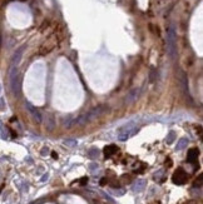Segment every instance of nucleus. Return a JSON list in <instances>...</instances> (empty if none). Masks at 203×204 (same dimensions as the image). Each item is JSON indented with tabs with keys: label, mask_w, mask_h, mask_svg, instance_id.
Returning a JSON list of instances; mask_svg holds the SVG:
<instances>
[{
	"label": "nucleus",
	"mask_w": 203,
	"mask_h": 204,
	"mask_svg": "<svg viewBox=\"0 0 203 204\" xmlns=\"http://www.w3.org/2000/svg\"><path fill=\"white\" fill-rule=\"evenodd\" d=\"M108 110H109L108 105H100V107L93 108L92 110H89L88 113L73 119L72 120V126L73 125H84V124H87V123H89L92 120H94V119L99 118L100 115H103L105 112H108Z\"/></svg>",
	"instance_id": "nucleus-1"
},
{
	"label": "nucleus",
	"mask_w": 203,
	"mask_h": 204,
	"mask_svg": "<svg viewBox=\"0 0 203 204\" xmlns=\"http://www.w3.org/2000/svg\"><path fill=\"white\" fill-rule=\"evenodd\" d=\"M139 130V128L135 126L134 122H129L128 124L123 125L122 128L118 129V139L121 142H125L127 139H129L130 137H133L134 134H137Z\"/></svg>",
	"instance_id": "nucleus-2"
},
{
	"label": "nucleus",
	"mask_w": 203,
	"mask_h": 204,
	"mask_svg": "<svg viewBox=\"0 0 203 204\" xmlns=\"http://www.w3.org/2000/svg\"><path fill=\"white\" fill-rule=\"evenodd\" d=\"M167 52L172 59L176 58V31L173 27L169 28L167 33Z\"/></svg>",
	"instance_id": "nucleus-3"
},
{
	"label": "nucleus",
	"mask_w": 203,
	"mask_h": 204,
	"mask_svg": "<svg viewBox=\"0 0 203 204\" xmlns=\"http://www.w3.org/2000/svg\"><path fill=\"white\" fill-rule=\"evenodd\" d=\"M187 178H188L187 173H185L182 168H179V169H177V171L174 172V174L172 177V180L177 185H182V184H184L185 182H187Z\"/></svg>",
	"instance_id": "nucleus-4"
},
{
	"label": "nucleus",
	"mask_w": 203,
	"mask_h": 204,
	"mask_svg": "<svg viewBox=\"0 0 203 204\" xmlns=\"http://www.w3.org/2000/svg\"><path fill=\"white\" fill-rule=\"evenodd\" d=\"M140 91H142V88H134V89H132V90L128 93V94H127V97H125V99H124V103H125V104H132L134 100L138 99Z\"/></svg>",
	"instance_id": "nucleus-5"
},
{
	"label": "nucleus",
	"mask_w": 203,
	"mask_h": 204,
	"mask_svg": "<svg viewBox=\"0 0 203 204\" xmlns=\"http://www.w3.org/2000/svg\"><path fill=\"white\" fill-rule=\"evenodd\" d=\"M25 107H27V109L29 110V113L31 114V116L35 119V122L37 123H41V119H43V118H41V114H40L39 110L37 108H34L30 103H25Z\"/></svg>",
	"instance_id": "nucleus-6"
},
{
	"label": "nucleus",
	"mask_w": 203,
	"mask_h": 204,
	"mask_svg": "<svg viewBox=\"0 0 203 204\" xmlns=\"http://www.w3.org/2000/svg\"><path fill=\"white\" fill-rule=\"evenodd\" d=\"M146 186H147V182L144 179H137V180L134 182L132 189H133L134 193H140V192L144 190Z\"/></svg>",
	"instance_id": "nucleus-7"
},
{
	"label": "nucleus",
	"mask_w": 203,
	"mask_h": 204,
	"mask_svg": "<svg viewBox=\"0 0 203 204\" xmlns=\"http://www.w3.org/2000/svg\"><path fill=\"white\" fill-rule=\"evenodd\" d=\"M24 49H25V46H21V48H19V49L15 52V54H14V56H13V60H11V68H13V66H16V65L19 64Z\"/></svg>",
	"instance_id": "nucleus-8"
},
{
	"label": "nucleus",
	"mask_w": 203,
	"mask_h": 204,
	"mask_svg": "<svg viewBox=\"0 0 203 204\" xmlns=\"http://www.w3.org/2000/svg\"><path fill=\"white\" fill-rule=\"evenodd\" d=\"M198 154H199L198 149H196V148L189 149L188 150V155H187V161L188 163H194V161L197 160V158H198Z\"/></svg>",
	"instance_id": "nucleus-9"
},
{
	"label": "nucleus",
	"mask_w": 203,
	"mask_h": 204,
	"mask_svg": "<svg viewBox=\"0 0 203 204\" xmlns=\"http://www.w3.org/2000/svg\"><path fill=\"white\" fill-rule=\"evenodd\" d=\"M117 151H118V148L114 145V144L107 145V147L104 148V154H105V157H112L113 154H115Z\"/></svg>",
	"instance_id": "nucleus-10"
},
{
	"label": "nucleus",
	"mask_w": 203,
	"mask_h": 204,
	"mask_svg": "<svg viewBox=\"0 0 203 204\" xmlns=\"http://www.w3.org/2000/svg\"><path fill=\"white\" fill-rule=\"evenodd\" d=\"M188 143H189L188 138H181V139L178 140V143H177V147H176V150H183L184 148H187V145H188Z\"/></svg>",
	"instance_id": "nucleus-11"
},
{
	"label": "nucleus",
	"mask_w": 203,
	"mask_h": 204,
	"mask_svg": "<svg viewBox=\"0 0 203 204\" xmlns=\"http://www.w3.org/2000/svg\"><path fill=\"white\" fill-rule=\"evenodd\" d=\"M55 126V122H54V116L52 115H48L47 116V122H45V128L48 130H53Z\"/></svg>",
	"instance_id": "nucleus-12"
},
{
	"label": "nucleus",
	"mask_w": 203,
	"mask_h": 204,
	"mask_svg": "<svg viewBox=\"0 0 203 204\" xmlns=\"http://www.w3.org/2000/svg\"><path fill=\"white\" fill-rule=\"evenodd\" d=\"M99 154H100V151L97 148H92V149L88 150V157L90 159H97L99 157Z\"/></svg>",
	"instance_id": "nucleus-13"
},
{
	"label": "nucleus",
	"mask_w": 203,
	"mask_h": 204,
	"mask_svg": "<svg viewBox=\"0 0 203 204\" xmlns=\"http://www.w3.org/2000/svg\"><path fill=\"white\" fill-rule=\"evenodd\" d=\"M63 144H64V145H66V147L74 148V147H77V145H78V142L75 140V139H65V140L63 142Z\"/></svg>",
	"instance_id": "nucleus-14"
},
{
	"label": "nucleus",
	"mask_w": 203,
	"mask_h": 204,
	"mask_svg": "<svg viewBox=\"0 0 203 204\" xmlns=\"http://www.w3.org/2000/svg\"><path fill=\"white\" fill-rule=\"evenodd\" d=\"M174 139H176V133H174L173 130H171V132L168 133L167 138H166V143H167V144H172V143L174 142Z\"/></svg>",
	"instance_id": "nucleus-15"
},
{
	"label": "nucleus",
	"mask_w": 203,
	"mask_h": 204,
	"mask_svg": "<svg viewBox=\"0 0 203 204\" xmlns=\"http://www.w3.org/2000/svg\"><path fill=\"white\" fill-rule=\"evenodd\" d=\"M124 193H125L124 189H114V190H113V194L117 195V197H121V195H123Z\"/></svg>",
	"instance_id": "nucleus-16"
},
{
	"label": "nucleus",
	"mask_w": 203,
	"mask_h": 204,
	"mask_svg": "<svg viewBox=\"0 0 203 204\" xmlns=\"http://www.w3.org/2000/svg\"><path fill=\"white\" fill-rule=\"evenodd\" d=\"M98 167H99V165H98L97 163H92V164L89 165V169H90V171H92V172H94V171H95V169H98Z\"/></svg>",
	"instance_id": "nucleus-17"
},
{
	"label": "nucleus",
	"mask_w": 203,
	"mask_h": 204,
	"mask_svg": "<svg viewBox=\"0 0 203 204\" xmlns=\"http://www.w3.org/2000/svg\"><path fill=\"white\" fill-rule=\"evenodd\" d=\"M162 175H163V171H159L158 173H156V174H154V179H156V180L160 179V177H162Z\"/></svg>",
	"instance_id": "nucleus-18"
},
{
	"label": "nucleus",
	"mask_w": 203,
	"mask_h": 204,
	"mask_svg": "<svg viewBox=\"0 0 203 204\" xmlns=\"http://www.w3.org/2000/svg\"><path fill=\"white\" fill-rule=\"evenodd\" d=\"M5 109V105H4V99L2 98L0 99V110H4Z\"/></svg>",
	"instance_id": "nucleus-19"
},
{
	"label": "nucleus",
	"mask_w": 203,
	"mask_h": 204,
	"mask_svg": "<svg viewBox=\"0 0 203 204\" xmlns=\"http://www.w3.org/2000/svg\"><path fill=\"white\" fill-rule=\"evenodd\" d=\"M107 183H108V179H107V178H103V179L100 180V185H105Z\"/></svg>",
	"instance_id": "nucleus-20"
},
{
	"label": "nucleus",
	"mask_w": 203,
	"mask_h": 204,
	"mask_svg": "<svg viewBox=\"0 0 203 204\" xmlns=\"http://www.w3.org/2000/svg\"><path fill=\"white\" fill-rule=\"evenodd\" d=\"M85 183H88V178H87V177H85V178H83V179L80 180V184H83V185L85 184Z\"/></svg>",
	"instance_id": "nucleus-21"
},
{
	"label": "nucleus",
	"mask_w": 203,
	"mask_h": 204,
	"mask_svg": "<svg viewBox=\"0 0 203 204\" xmlns=\"http://www.w3.org/2000/svg\"><path fill=\"white\" fill-rule=\"evenodd\" d=\"M45 179H48V174L43 175V178H41V182H45Z\"/></svg>",
	"instance_id": "nucleus-22"
},
{
	"label": "nucleus",
	"mask_w": 203,
	"mask_h": 204,
	"mask_svg": "<svg viewBox=\"0 0 203 204\" xmlns=\"http://www.w3.org/2000/svg\"><path fill=\"white\" fill-rule=\"evenodd\" d=\"M52 157H53L54 159H56V158H58V154H56V153H54V151H53V153H52Z\"/></svg>",
	"instance_id": "nucleus-23"
},
{
	"label": "nucleus",
	"mask_w": 203,
	"mask_h": 204,
	"mask_svg": "<svg viewBox=\"0 0 203 204\" xmlns=\"http://www.w3.org/2000/svg\"><path fill=\"white\" fill-rule=\"evenodd\" d=\"M187 204H196V202H188Z\"/></svg>",
	"instance_id": "nucleus-24"
},
{
	"label": "nucleus",
	"mask_w": 203,
	"mask_h": 204,
	"mask_svg": "<svg viewBox=\"0 0 203 204\" xmlns=\"http://www.w3.org/2000/svg\"><path fill=\"white\" fill-rule=\"evenodd\" d=\"M0 91H2V87H0Z\"/></svg>",
	"instance_id": "nucleus-25"
}]
</instances>
